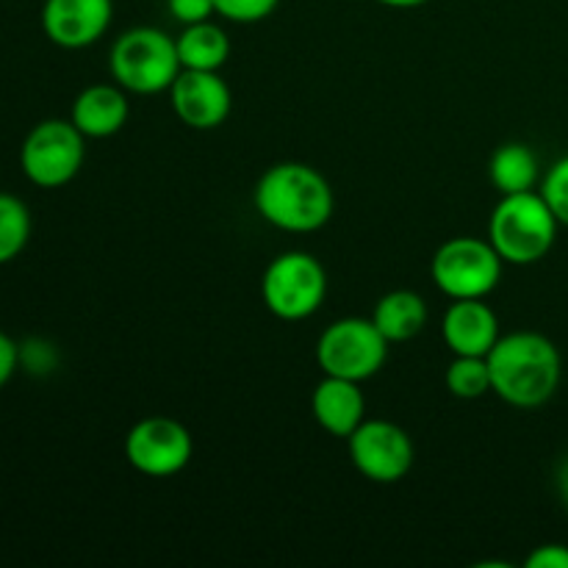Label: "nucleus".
Here are the masks:
<instances>
[{
	"label": "nucleus",
	"instance_id": "f257e3e1",
	"mask_svg": "<svg viewBox=\"0 0 568 568\" xmlns=\"http://www.w3.org/2000/svg\"><path fill=\"white\" fill-rule=\"evenodd\" d=\"M486 361L491 372V394L510 408H541L558 394L564 358L544 333L516 331L499 336Z\"/></svg>",
	"mask_w": 568,
	"mask_h": 568
},
{
	"label": "nucleus",
	"instance_id": "f03ea898",
	"mask_svg": "<svg viewBox=\"0 0 568 568\" xmlns=\"http://www.w3.org/2000/svg\"><path fill=\"white\" fill-rule=\"evenodd\" d=\"M253 205L264 222L283 233H316L333 220L331 181L303 161H281L258 178Z\"/></svg>",
	"mask_w": 568,
	"mask_h": 568
},
{
	"label": "nucleus",
	"instance_id": "7ed1b4c3",
	"mask_svg": "<svg viewBox=\"0 0 568 568\" xmlns=\"http://www.w3.org/2000/svg\"><path fill=\"white\" fill-rule=\"evenodd\" d=\"M560 222L541 192L499 194L488 220V242L508 266H532L552 253Z\"/></svg>",
	"mask_w": 568,
	"mask_h": 568
},
{
	"label": "nucleus",
	"instance_id": "20e7f679",
	"mask_svg": "<svg viewBox=\"0 0 568 568\" xmlns=\"http://www.w3.org/2000/svg\"><path fill=\"white\" fill-rule=\"evenodd\" d=\"M111 78L131 94L170 92L181 75L175 37L153 26H136L114 39L109 53Z\"/></svg>",
	"mask_w": 568,
	"mask_h": 568
},
{
	"label": "nucleus",
	"instance_id": "39448f33",
	"mask_svg": "<svg viewBox=\"0 0 568 568\" xmlns=\"http://www.w3.org/2000/svg\"><path fill=\"white\" fill-rule=\"evenodd\" d=\"M327 272L316 255L286 250L266 264L261 275V300L281 322H305L325 305Z\"/></svg>",
	"mask_w": 568,
	"mask_h": 568
},
{
	"label": "nucleus",
	"instance_id": "423d86ee",
	"mask_svg": "<svg viewBox=\"0 0 568 568\" xmlns=\"http://www.w3.org/2000/svg\"><path fill=\"white\" fill-rule=\"evenodd\" d=\"M503 270L505 261L488 239L453 236L433 253L430 281L449 300H486Z\"/></svg>",
	"mask_w": 568,
	"mask_h": 568
},
{
	"label": "nucleus",
	"instance_id": "0eeeda50",
	"mask_svg": "<svg viewBox=\"0 0 568 568\" xmlns=\"http://www.w3.org/2000/svg\"><path fill=\"white\" fill-rule=\"evenodd\" d=\"M388 338L364 316H344L327 325L316 338V366L322 375L364 383L388 361Z\"/></svg>",
	"mask_w": 568,
	"mask_h": 568
},
{
	"label": "nucleus",
	"instance_id": "6e6552de",
	"mask_svg": "<svg viewBox=\"0 0 568 568\" xmlns=\"http://www.w3.org/2000/svg\"><path fill=\"white\" fill-rule=\"evenodd\" d=\"M87 161V136L72 120H42L28 131L20 148L22 175L39 189H61Z\"/></svg>",
	"mask_w": 568,
	"mask_h": 568
},
{
	"label": "nucleus",
	"instance_id": "1a4fd4ad",
	"mask_svg": "<svg viewBox=\"0 0 568 568\" xmlns=\"http://www.w3.org/2000/svg\"><path fill=\"white\" fill-rule=\"evenodd\" d=\"M122 449L133 471L150 480H166L192 464L194 438L172 416H144L128 430Z\"/></svg>",
	"mask_w": 568,
	"mask_h": 568
},
{
	"label": "nucleus",
	"instance_id": "9d476101",
	"mask_svg": "<svg viewBox=\"0 0 568 568\" xmlns=\"http://www.w3.org/2000/svg\"><path fill=\"white\" fill-rule=\"evenodd\" d=\"M347 447L355 471L377 486H394L414 469V442L397 422L364 419L347 438Z\"/></svg>",
	"mask_w": 568,
	"mask_h": 568
},
{
	"label": "nucleus",
	"instance_id": "9b49d317",
	"mask_svg": "<svg viewBox=\"0 0 568 568\" xmlns=\"http://www.w3.org/2000/svg\"><path fill=\"white\" fill-rule=\"evenodd\" d=\"M170 105L192 131H216L231 116L233 94L220 72L181 70L170 87Z\"/></svg>",
	"mask_w": 568,
	"mask_h": 568
},
{
	"label": "nucleus",
	"instance_id": "f8f14e48",
	"mask_svg": "<svg viewBox=\"0 0 568 568\" xmlns=\"http://www.w3.org/2000/svg\"><path fill=\"white\" fill-rule=\"evenodd\" d=\"M114 20V0H44L42 31L64 50L98 44Z\"/></svg>",
	"mask_w": 568,
	"mask_h": 568
},
{
	"label": "nucleus",
	"instance_id": "ddd939ff",
	"mask_svg": "<svg viewBox=\"0 0 568 568\" xmlns=\"http://www.w3.org/2000/svg\"><path fill=\"white\" fill-rule=\"evenodd\" d=\"M444 344L453 355L486 358L499 342V320L486 300H453L442 320Z\"/></svg>",
	"mask_w": 568,
	"mask_h": 568
},
{
	"label": "nucleus",
	"instance_id": "4468645a",
	"mask_svg": "<svg viewBox=\"0 0 568 568\" xmlns=\"http://www.w3.org/2000/svg\"><path fill=\"white\" fill-rule=\"evenodd\" d=\"M311 414L327 436L349 438L366 419V399L361 383L325 375L311 394Z\"/></svg>",
	"mask_w": 568,
	"mask_h": 568
},
{
	"label": "nucleus",
	"instance_id": "2eb2a0df",
	"mask_svg": "<svg viewBox=\"0 0 568 568\" xmlns=\"http://www.w3.org/2000/svg\"><path fill=\"white\" fill-rule=\"evenodd\" d=\"M70 120L87 139L116 136L131 120L128 92L120 83H92L78 92Z\"/></svg>",
	"mask_w": 568,
	"mask_h": 568
},
{
	"label": "nucleus",
	"instance_id": "dca6fc26",
	"mask_svg": "<svg viewBox=\"0 0 568 568\" xmlns=\"http://www.w3.org/2000/svg\"><path fill=\"white\" fill-rule=\"evenodd\" d=\"M427 320H430V311H427L425 297L410 288H394L383 294L372 311V322L388 338V344H405L416 338L427 327Z\"/></svg>",
	"mask_w": 568,
	"mask_h": 568
},
{
	"label": "nucleus",
	"instance_id": "f3484780",
	"mask_svg": "<svg viewBox=\"0 0 568 568\" xmlns=\"http://www.w3.org/2000/svg\"><path fill=\"white\" fill-rule=\"evenodd\" d=\"M175 44L183 70L220 72L231 59V39H227L225 28L211 20L183 26V31L175 37Z\"/></svg>",
	"mask_w": 568,
	"mask_h": 568
},
{
	"label": "nucleus",
	"instance_id": "a211bd4d",
	"mask_svg": "<svg viewBox=\"0 0 568 568\" xmlns=\"http://www.w3.org/2000/svg\"><path fill=\"white\" fill-rule=\"evenodd\" d=\"M488 178L499 194L532 192L541 183V164L525 142H508L494 150Z\"/></svg>",
	"mask_w": 568,
	"mask_h": 568
},
{
	"label": "nucleus",
	"instance_id": "6ab92c4d",
	"mask_svg": "<svg viewBox=\"0 0 568 568\" xmlns=\"http://www.w3.org/2000/svg\"><path fill=\"white\" fill-rule=\"evenodd\" d=\"M31 239V211L14 194L0 192V266L14 261Z\"/></svg>",
	"mask_w": 568,
	"mask_h": 568
},
{
	"label": "nucleus",
	"instance_id": "aec40b11",
	"mask_svg": "<svg viewBox=\"0 0 568 568\" xmlns=\"http://www.w3.org/2000/svg\"><path fill=\"white\" fill-rule=\"evenodd\" d=\"M449 394L455 399H480L491 394V372H488V361L477 358V355H455L453 364L447 366L444 375Z\"/></svg>",
	"mask_w": 568,
	"mask_h": 568
},
{
	"label": "nucleus",
	"instance_id": "412c9836",
	"mask_svg": "<svg viewBox=\"0 0 568 568\" xmlns=\"http://www.w3.org/2000/svg\"><path fill=\"white\" fill-rule=\"evenodd\" d=\"M281 0H214L216 17L236 26H255L275 14Z\"/></svg>",
	"mask_w": 568,
	"mask_h": 568
},
{
	"label": "nucleus",
	"instance_id": "4be33fe9",
	"mask_svg": "<svg viewBox=\"0 0 568 568\" xmlns=\"http://www.w3.org/2000/svg\"><path fill=\"white\" fill-rule=\"evenodd\" d=\"M541 194L549 203L552 214L558 216V222L568 227V155L555 161L541 178Z\"/></svg>",
	"mask_w": 568,
	"mask_h": 568
},
{
	"label": "nucleus",
	"instance_id": "5701e85b",
	"mask_svg": "<svg viewBox=\"0 0 568 568\" xmlns=\"http://www.w3.org/2000/svg\"><path fill=\"white\" fill-rule=\"evenodd\" d=\"M59 366V349L44 338H28L20 344V369L28 375L44 377Z\"/></svg>",
	"mask_w": 568,
	"mask_h": 568
},
{
	"label": "nucleus",
	"instance_id": "b1692460",
	"mask_svg": "<svg viewBox=\"0 0 568 568\" xmlns=\"http://www.w3.org/2000/svg\"><path fill=\"white\" fill-rule=\"evenodd\" d=\"M166 11H170L181 26L205 22L216 14L214 0H166Z\"/></svg>",
	"mask_w": 568,
	"mask_h": 568
},
{
	"label": "nucleus",
	"instance_id": "393cba45",
	"mask_svg": "<svg viewBox=\"0 0 568 568\" xmlns=\"http://www.w3.org/2000/svg\"><path fill=\"white\" fill-rule=\"evenodd\" d=\"M527 568H568L566 544H541L525 560Z\"/></svg>",
	"mask_w": 568,
	"mask_h": 568
},
{
	"label": "nucleus",
	"instance_id": "a878e982",
	"mask_svg": "<svg viewBox=\"0 0 568 568\" xmlns=\"http://www.w3.org/2000/svg\"><path fill=\"white\" fill-rule=\"evenodd\" d=\"M17 369H20V344L0 331V388L14 377Z\"/></svg>",
	"mask_w": 568,
	"mask_h": 568
},
{
	"label": "nucleus",
	"instance_id": "bb28decb",
	"mask_svg": "<svg viewBox=\"0 0 568 568\" xmlns=\"http://www.w3.org/2000/svg\"><path fill=\"white\" fill-rule=\"evenodd\" d=\"M555 486H558L560 499H564V505L568 508V458L560 460L558 471H555Z\"/></svg>",
	"mask_w": 568,
	"mask_h": 568
},
{
	"label": "nucleus",
	"instance_id": "cd10ccee",
	"mask_svg": "<svg viewBox=\"0 0 568 568\" xmlns=\"http://www.w3.org/2000/svg\"><path fill=\"white\" fill-rule=\"evenodd\" d=\"M375 3L386 6V9H419V6L430 3V0H375Z\"/></svg>",
	"mask_w": 568,
	"mask_h": 568
}]
</instances>
